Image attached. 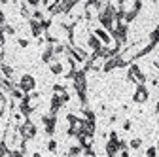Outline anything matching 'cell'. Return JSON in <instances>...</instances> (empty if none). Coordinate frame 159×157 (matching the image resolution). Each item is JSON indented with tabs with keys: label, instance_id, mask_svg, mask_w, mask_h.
I'll return each instance as SVG.
<instances>
[{
	"label": "cell",
	"instance_id": "3",
	"mask_svg": "<svg viewBox=\"0 0 159 157\" xmlns=\"http://www.w3.org/2000/svg\"><path fill=\"white\" fill-rule=\"evenodd\" d=\"M21 134L25 136V138H32V136L36 134V127H34L30 121H27V123L21 127Z\"/></svg>",
	"mask_w": 159,
	"mask_h": 157
},
{
	"label": "cell",
	"instance_id": "4",
	"mask_svg": "<svg viewBox=\"0 0 159 157\" xmlns=\"http://www.w3.org/2000/svg\"><path fill=\"white\" fill-rule=\"evenodd\" d=\"M93 34H95L98 40H101V44H104V46H108V44L112 42V36H110V34H106V30H102V29H97Z\"/></svg>",
	"mask_w": 159,
	"mask_h": 157
},
{
	"label": "cell",
	"instance_id": "2",
	"mask_svg": "<svg viewBox=\"0 0 159 157\" xmlns=\"http://www.w3.org/2000/svg\"><path fill=\"white\" fill-rule=\"evenodd\" d=\"M19 85H21V89L27 93V91H32L34 89V78L32 76H23L21 78V83H19Z\"/></svg>",
	"mask_w": 159,
	"mask_h": 157
},
{
	"label": "cell",
	"instance_id": "12",
	"mask_svg": "<svg viewBox=\"0 0 159 157\" xmlns=\"http://www.w3.org/2000/svg\"><path fill=\"white\" fill-rule=\"evenodd\" d=\"M29 4H32V6H36V4H38V0H29Z\"/></svg>",
	"mask_w": 159,
	"mask_h": 157
},
{
	"label": "cell",
	"instance_id": "5",
	"mask_svg": "<svg viewBox=\"0 0 159 157\" xmlns=\"http://www.w3.org/2000/svg\"><path fill=\"white\" fill-rule=\"evenodd\" d=\"M87 46L95 51V49H98V47L104 46V44H101V40H98V38H97L95 34H89V36H87Z\"/></svg>",
	"mask_w": 159,
	"mask_h": 157
},
{
	"label": "cell",
	"instance_id": "9",
	"mask_svg": "<svg viewBox=\"0 0 159 157\" xmlns=\"http://www.w3.org/2000/svg\"><path fill=\"white\" fill-rule=\"evenodd\" d=\"M123 129H125V131H131V121H125V123H123Z\"/></svg>",
	"mask_w": 159,
	"mask_h": 157
},
{
	"label": "cell",
	"instance_id": "10",
	"mask_svg": "<svg viewBox=\"0 0 159 157\" xmlns=\"http://www.w3.org/2000/svg\"><path fill=\"white\" fill-rule=\"evenodd\" d=\"M146 153H148V155H155V153H157V150H155V148H150Z\"/></svg>",
	"mask_w": 159,
	"mask_h": 157
},
{
	"label": "cell",
	"instance_id": "8",
	"mask_svg": "<svg viewBox=\"0 0 159 157\" xmlns=\"http://www.w3.org/2000/svg\"><path fill=\"white\" fill-rule=\"evenodd\" d=\"M140 144H142V140H140V138L131 140V148H140Z\"/></svg>",
	"mask_w": 159,
	"mask_h": 157
},
{
	"label": "cell",
	"instance_id": "11",
	"mask_svg": "<svg viewBox=\"0 0 159 157\" xmlns=\"http://www.w3.org/2000/svg\"><path fill=\"white\" fill-rule=\"evenodd\" d=\"M82 151V148H70V153H80Z\"/></svg>",
	"mask_w": 159,
	"mask_h": 157
},
{
	"label": "cell",
	"instance_id": "7",
	"mask_svg": "<svg viewBox=\"0 0 159 157\" xmlns=\"http://www.w3.org/2000/svg\"><path fill=\"white\" fill-rule=\"evenodd\" d=\"M51 72H53V74H61V72H63V66L59 65V63H55V65H51Z\"/></svg>",
	"mask_w": 159,
	"mask_h": 157
},
{
	"label": "cell",
	"instance_id": "6",
	"mask_svg": "<svg viewBox=\"0 0 159 157\" xmlns=\"http://www.w3.org/2000/svg\"><path fill=\"white\" fill-rule=\"evenodd\" d=\"M150 42L157 46V42H159V27H155L153 32H150Z\"/></svg>",
	"mask_w": 159,
	"mask_h": 157
},
{
	"label": "cell",
	"instance_id": "1",
	"mask_svg": "<svg viewBox=\"0 0 159 157\" xmlns=\"http://www.w3.org/2000/svg\"><path fill=\"white\" fill-rule=\"evenodd\" d=\"M148 89H146V85L144 83H138V87H136V91H134V95H133V101L136 102V104H142V102H146L148 101Z\"/></svg>",
	"mask_w": 159,
	"mask_h": 157
}]
</instances>
